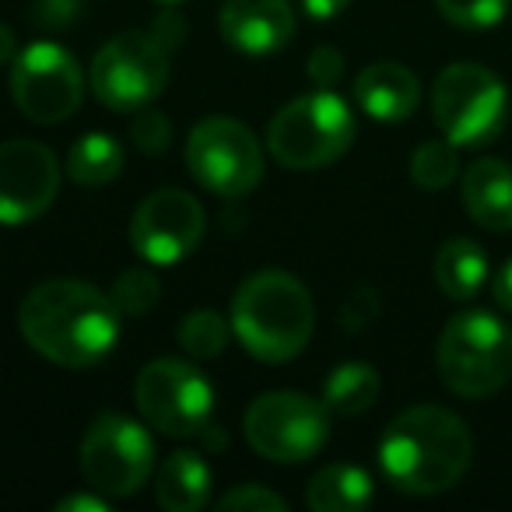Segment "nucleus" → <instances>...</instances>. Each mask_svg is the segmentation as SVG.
<instances>
[{
  "mask_svg": "<svg viewBox=\"0 0 512 512\" xmlns=\"http://www.w3.org/2000/svg\"><path fill=\"white\" fill-rule=\"evenodd\" d=\"M120 320L123 313L116 309L113 295L78 278L43 281L18 309L25 344L60 369H92L113 355Z\"/></svg>",
  "mask_w": 512,
  "mask_h": 512,
  "instance_id": "1",
  "label": "nucleus"
},
{
  "mask_svg": "<svg viewBox=\"0 0 512 512\" xmlns=\"http://www.w3.org/2000/svg\"><path fill=\"white\" fill-rule=\"evenodd\" d=\"M474 442L460 414L418 404L397 414L379 442V467L404 495H442L467 474Z\"/></svg>",
  "mask_w": 512,
  "mask_h": 512,
  "instance_id": "2",
  "label": "nucleus"
},
{
  "mask_svg": "<svg viewBox=\"0 0 512 512\" xmlns=\"http://www.w3.org/2000/svg\"><path fill=\"white\" fill-rule=\"evenodd\" d=\"M316 327L309 288L285 271H260L239 285L232 299V334L260 362H292Z\"/></svg>",
  "mask_w": 512,
  "mask_h": 512,
  "instance_id": "3",
  "label": "nucleus"
},
{
  "mask_svg": "<svg viewBox=\"0 0 512 512\" xmlns=\"http://www.w3.org/2000/svg\"><path fill=\"white\" fill-rule=\"evenodd\" d=\"M435 365L456 397H491L512 379V327L484 309L456 313L439 334Z\"/></svg>",
  "mask_w": 512,
  "mask_h": 512,
  "instance_id": "4",
  "label": "nucleus"
},
{
  "mask_svg": "<svg viewBox=\"0 0 512 512\" xmlns=\"http://www.w3.org/2000/svg\"><path fill=\"white\" fill-rule=\"evenodd\" d=\"M355 141V113L330 88L299 95L278 109L267 127V151L285 169L306 172L334 165Z\"/></svg>",
  "mask_w": 512,
  "mask_h": 512,
  "instance_id": "5",
  "label": "nucleus"
},
{
  "mask_svg": "<svg viewBox=\"0 0 512 512\" xmlns=\"http://www.w3.org/2000/svg\"><path fill=\"white\" fill-rule=\"evenodd\" d=\"M432 116L456 148H484L509 123V92L495 71L460 60L435 78Z\"/></svg>",
  "mask_w": 512,
  "mask_h": 512,
  "instance_id": "6",
  "label": "nucleus"
},
{
  "mask_svg": "<svg viewBox=\"0 0 512 512\" xmlns=\"http://www.w3.org/2000/svg\"><path fill=\"white\" fill-rule=\"evenodd\" d=\"M246 442L274 463L313 460L330 439V411L306 393L274 390L256 397L242 418Z\"/></svg>",
  "mask_w": 512,
  "mask_h": 512,
  "instance_id": "7",
  "label": "nucleus"
},
{
  "mask_svg": "<svg viewBox=\"0 0 512 512\" xmlns=\"http://www.w3.org/2000/svg\"><path fill=\"white\" fill-rule=\"evenodd\" d=\"M186 165L204 190L218 197H246L264 179V148L246 123L207 116L186 141Z\"/></svg>",
  "mask_w": 512,
  "mask_h": 512,
  "instance_id": "8",
  "label": "nucleus"
},
{
  "mask_svg": "<svg viewBox=\"0 0 512 512\" xmlns=\"http://www.w3.org/2000/svg\"><path fill=\"white\" fill-rule=\"evenodd\" d=\"M137 411L151 428L172 439H193L211 421L214 390L207 376L183 358H155L134 383Z\"/></svg>",
  "mask_w": 512,
  "mask_h": 512,
  "instance_id": "9",
  "label": "nucleus"
},
{
  "mask_svg": "<svg viewBox=\"0 0 512 512\" xmlns=\"http://www.w3.org/2000/svg\"><path fill=\"white\" fill-rule=\"evenodd\" d=\"M169 85V50L155 36L123 32L109 39L92 60V92L116 113L151 106Z\"/></svg>",
  "mask_w": 512,
  "mask_h": 512,
  "instance_id": "10",
  "label": "nucleus"
},
{
  "mask_svg": "<svg viewBox=\"0 0 512 512\" xmlns=\"http://www.w3.org/2000/svg\"><path fill=\"white\" fill-rule=\"evenodd\" d=\"M155 467V442L127 414H99L81 439V474L95 491L127 498L141 491Z\"/></svg>",
  "mask_w": 512,
  "mask_h": 512,
  "instance_id": "11",
  "label": "nucleus"
},
{
  "mask_svg": "<svg viewBox=\"0 0 512 512\" xmlns=\"http://www.w3.org/2000/svg\"><path fill=\"white\" fill-rule=\"evenodd\" d=\"M15 106L36 123H64L78 113L85 99L81 67L64 46L32 43L15 57L11 67Z\"/></svg>",
  "mask_w": 512,
  "mask_h": 512,
  "instance_id": "12",
  "label": "nucleus"
},
{
  "mask_svg": "<svg viewBox=\"0 0 512 512\" xmlns=\"http://www.w3.org/2000/svg\"><path fill=\"white\" fill-rule=\"evenodd\" d=\"M207 214L186 190H158L130 218V246L155 267H176L200 246Z\"/></svg>",
  "mask_w": 512,
  "mask_h": 512,
  "instance_id": "13",
  "label": "nucleus"
},
{
  "mask_svg": "<svg viewBox=\"0 0 512 512\" xmlns=\"http://www.w3.org/2000/svg\"><path fill=\"white\" fill-rule=\"evenodd\" d=\"M60 162L39 141L0 144V225H25L53 207Z\"/></svg>",
  "mask_w": 512,
  "mask_h": 512,
  "instance_id": "14",
  "label": "nucleus"
},
{
  "mask_svg": "<svg viewBox=\"0 0 512 512\" xmlns=\"http://www.w3.org/2000/svg\"><path fill=\"white\" fill-rule=\"evenodd\" d=\"M218 29L232 50L246 57H271L295 36V11L288 0H225Z\"/></svg>",
  "mask_w": 512,
  "mask_h": 512,
  "instance_id": "15",
  "label": "nucleus"
},
{
  "mask_svg": "<svg viewBox=\"0 0 512 512\" xmlns=\"http://www.w3.org/2000/svg\"><path fill=\"white\" fill-rule=\"evenodd\" d=\"M355 99L376 123H404L421 102V81L397 60H376L355 78Z\"/></svg>",
  "mask_w": 512,
  "mask_h": 512,
  "instance_id": "16",
  "label": "nucleus"
},
{
  "mask_svg": "<svg viewBox=\"0 0 512 512\" xmlns=\"http://www.w3.org/2000/svg\"><path fill=\"white\" fill-rule=\"evenodd\" d=\"M463 207L488 232H512V165L502 158H477L463 172Z\"/></svg>",
  "mask_w": 512,
  "mask_h": 512,
  "instance_id": "17",
  "label": "nucleus"
},
{
  "mask_svg": "<svg viewBox=\"0 0 512 512\" xmlns=\"http://www.w3.org/2000/svg\"><path fill=\"white\" fill-rule=\"evenodd\" d=\"M155 498L169 512H197L211 502V467L204 456L176 449L155 474Z\"/></svg>",
  "mask_w": 512,
  "mask_h": 512,
  "instance_id": "18",
  "label": "nucleus"
},
{
  "mask_svg": "<svg viewBox=\"0 0 512 512\" xmlns=\"http://www.w3.org/2000/svg\"><path fill=\"white\" fill-rule=\"evenodd\" d=\"M435 281L453 302H470L488 285V256L474 239H449L435 253Z\"/></svg>",
  "mask_w": 512,
  "mask_h": 512,
  "instance_id": "19",
  "label": "nucleus"
},
{
  "mask_svg": "<svg viewBox=\"0 0 512 512\" xmlns=\"http://www.w3.org/2000/svg\"><path fill=\"white\" fill-rule=\"evenodd\" d=\"M306 502L316 512H358L372 502V477L351 463H330L309 481Z\"/></svg>",
  "mask_w": 512,
  "mask_h": 512,
  "instance_id": "20",
  "label": "nucleus"
},
{
  "mask_svg": "<svg viewBox=\"0 0 512 512\" xmlns=\"http://www.w3.org/2000/svg\"><path fill=\"white\" fill-rule=\"evenodd\" d=\"M383 379L369 362H344L323 383V404L334 418H358L376 404Z\"/></svg>",
  "mask_w": 512,
  "mask_h": 512,
  "instance_id": "21",
  "label": "nucleus"
},
{
  "mask_svg": "<svg viewBox=\"0 0 512 512\" xmlns=\"http://www.w3.org/2000/svg\"><path fill=\"white\" fill-rule=\"evenodd\" d=\"M123 148L109 134H85L74 141L67 158V176L81 186H106L123 172Z\"/></svg>",
  "mask_w": 512,
  "mask_h": 512,
  "instance_id": "22",
  "label": "nucleus"
},
{
  "mask_svg": "<svg viewBox=\"0 0 512 512\" xmlns=\"http://www.w3.org/2000/svg\"><path fill=\"white\" fill-rule=\"evenodd\" d=\"M460 176V148L453 141H425L411 155V179L421 190H446Z\"/></svg>",
  "mask_w": 512,
  "mask_h": 512,
  "instance_id": "23",
  "label": "nucleus"
},
{
  "mask_svg": "<svg viewBox=\"0 0 512 512\" xmlns=\"http://www.w3.org/2000/svg\"><path fill=\"white\" fill-rule=\"evenodd\" d=\"M228 344V323L221 320V313L214 309H197V313H186L179 323V348L190 358H218Z\"/></svg>",
  "mask_w": 512,
  "mask_h": 512,
  "instance_id": "24",
  "label": "nucleus"
},
{
  "mask_svg": "<svg viewBox=\"0 0 512 512\" xmlns=\"http://www.w3.org/2000/svg\"><path fill=\"white\" fill-rule=\"evenodd\" d=\"M109 295H113L116 309H120L123 316H148L151 309L158 306V299H162V285H158V278L151 271L134 267V271H123L120 278H116Z\"/></svg>",
  "mask_w": 512,
  "mask_h": 512,
  "instance_id": "25",
  "label": "nucleus"
},
{
  "mask_svg": "<svg viewBox=\"0 0 512 512\" xmlns=\"http://www.w3.org/2000/svg\"><path fill=\"white\" fill-rule=\"evenodd\" d=\"M435 8L456 29L481 32L509 15V0H435Z\"/></svg>",
  "mask_w": 512,
  "mask_h": 512,
  "instance_id": "26",
  "label": "nucleus"
},
{
  "mask_svg": "<svg viewBox=\"0 0 512 512\" xmlns=\"http://www.w3.org/2000/svg\"><path fill=\"white\" fill-rule=\"evenodd\" d=\"M379 309L383 306H379L376 288L358 285L355 292L341 302V327L348 330V334H362L365 327H372V323L379 320Z\"/></svg>",
  "mask_w": 512,
  "mask_h": 512,
  "instance_id": "27",
  "label": "nucleus"
},
{
  "mask_svg": "<svg viewBox=\"0 0 512 512\" xmlns=\"http://www.w3.org/2000/svg\"><path fill=\"white\" fill-rule=\"evenodd\" d=\"M130 141L144 151V155H162L172 141V127L162 113H141L137 109V120L130 123Z\"/></svg>",
  "mask_w": 512,
  "mask_h": 512,
  "instance_id": "28",
  "label": "nucleus"
},
{
  "mask_svg": "<svg viewBox=\"0 0 512 512\" xmlns=\"http://www.w3.org/2000/svg\"><path fill=\"white\" fill-rule=\"evenodd\" d=\"M221 509H264V512H285L288 502L278 491L264 488V484H239L228 495H221Z\"/></svg>",
  "mask_w": 512,
  "mask_h": 512,
  "instance_id": "29",
  "label": "nucleus"
},
{
  "mask_svg": "<svg viewBox=\"0 0 512 512\" xmlns=\"http://www.w3.org/2000/svg\"><path fill=\"white\" fill-rule=\"evenodd\" d=\"M306 71L316 88H334L337 81L344 78V53L334 50V46H316V50L309 53Z\"/></svg>",
  "mask_w": 512,
  "mask_h": 512,
  "instance_id": "30",
  "label": "nucleus"
},
{
  "mask_svg": "<svg viewBox=\"0 0 512 512\" xmlns=\"http://www.w3.org/2000/svg\"><path fill=\"white\" fill-rule=\"evenodd\" d=\"M151 36L158 39V43L165 46V50H176L179 43H183L186 36V25H183V15H179L172 4H162V15L155 18V29H151Z\"/></svg>",
  "mask_w": 512,
  "mask_h": 512,
  "instance_id": "31",
  "label": "nucleus"
},
{
  "mask_svg": "<svg viewBox=\"0 0 512 512\" xmlns=\"http://www.w3.org/2000/svg\"><path fill=\"white\" fill-rule=\"evenodd\" d=\"M299 4L309 18H316V22H330V18L344 15V8H348L351 0H299Z\"/></svg>",
  "mask_w": 512,
  "mask_h": 512,
  "instance_id": "32",
  "label": "nucleus"
},
{
  "mask_svg": "<svg viewBox=\"0 0 512 512\" xmlns=\"http://www.w3.org/2000/svg\"><path fill=\"white\" fill-rule=\"evenodd\" d=\"M491 292H495V302L512 316V260H505L502 271L491 278Z\"/></svg>",
  "mask_w": 512,
  "mask_h": 512,
  "instance_id": "33",
  "label": "nucleus"
},
{
  "mask_svg": "<svg viewBox=\"0 0 512 512\" xmlns=\"http://www.w3.org/2000/svg\"><path fill=\"white\" fill-rule=\"evenodd\" d=\"M60 512H71V509H92V512H102L106 509V498H92V495H71V498H60L57 502Z\"/></svg>",
  "mask_w": 512,
  "mask_h": 512,
  "instance_id": "34",
  "label": "nucleus"
},
{
  "mask_svg": "<svg viewBox=\"0 0 512 512\" xmlns=\"http://www.w3.org/2000/svg\"><path fill=\"white\" fill-rule=\"evenodd\" d=\"M18 39H15V32L8 29V25H0V67L4 64H15V57H18Z\"/></svg>",
  "mask_w": 512,
  "mask_h": 512,
  "instance_id": "35",
  "label": "nucleus"
},
{
  "mask_svg": "<svg viewBox=\"0 0 512 512\" xmlns=\"http://www.w3.org/2000/svg\"><path fill=\"white\" fill-rule=\"evenodd\" d=\"M155 4H179V0H155Z\"/></svg>",
  "mask_w": 512,
  "mask_h": 512,
  "instance_id": "36",
  "label": "nucleus"
}]
</instances>
